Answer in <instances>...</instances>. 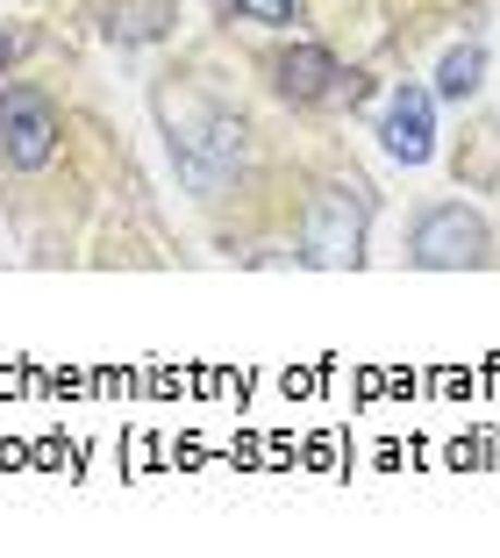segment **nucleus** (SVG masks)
Returning <instances> with one entry per match:
<instances>
[{"instance_id":"nucleus-1","label":"nucleus","mask_w":500,"mask_h":558,"mask_svg":"<svg viewBox=\"0 0 500 558\" xmlns=\"http://www.w3.org/2000/svg\"><path fill=\"white\" fill-rule=\"evenodd\" d=\"M486 251H493V236H486V222L465 201L429 208L415 222V236H407V258H415L422 272H465V265H486Z\"/></svg>"},{"instance_id":"nucleus-2","label":"nucleus","mask_w":500,"mask_h":558,"mask_svg":"<svg viewBox=\"0 0 500 558\" xmlns=\"http://www.w3.org/2000/svg\"><path fill=\"white\" fill-rule=\"evenodd\" d=\"M0 158L15 172H44L58 158V108L36 86H0Z\"/></svg>"},{"instance_id":"nucleus-3","label":"nucleus","mask_w":500,"mask_h":558,"mask_svg":"<svg viewBox=\"0 0 500 558\" xmlns=\"http://www.w3.org/2000/svg\"><path fill=\"white\" fill-rule=\"evenodd\" d=\"M301 251H307V265H357V251H365V215H357V201L343 194V186L315 194Z\"/></svg>"},{"instance_id":"nucleus-4","label":"nucleus","mask_w":500,"mask_h":558,"mask_svg":"<svg viewBox=\"0 0 500 558\" xmlns=\"http://www.w3.org/2000/svg\"><path fill=\"white\" fill-rule=\"evenodd\" d=\"M279 94L286 100H301V108H315V100H337V94H365V80L357 72H343L337 58H329L322 44H293V50H279Z\"/></svg>"},{"instance_id":"nucleus-5","label":"nucleus","mask_w":500,"mask_h":558,"mask_svg":"<svg viewBox=\"0 0 500 558\" xmlns=\"http://www.w3.org/2000/svg\"><path fill=\"white\" fill-rule=\"evenodd\" d=\"M379 136H387V150L401 165H429V150H436V86H393Z\"/></svg>"},{"instance_id":"nucleus-6","label":"nucleus","mask_w":500,"mask_h":558,"mask_svg":"<svg viewBox=\"0 0 500 558\" xmlns=\"http://www.w3.org/2000/svg\"><path fill=\"white\" fill-rule=\"evenodd\" d=\"M479 86H486V50L479 44L443 50V65H436V100H472Z\"/></svg>"},{"instance_id":"nucleus-7","label":"nucleus","mask_w":500,"mask_h":558,"mask_svg":"<svg viewBox=\"0 0 500 558\" xmlns=\"http://www.w3.org/2000/svg\"><path fill=\"white\" fill-rule=\"evenodd\" d=\"M229 8H236V15H251V22H293V0H229Z\"/></svg>"},{"instance_id":"nucleus-8","label":"nucleus","mask_w":500,"mask_h":558,"mask_svg":"<svg viewBox=\"0 0 500 558\" xmlns=\"http://www.w3.org/2000/svg\"><path fill=\"white\" fill-rule=\"evenodd\" d=\"M8 58H15V36H8V22H0V80H8Z\"/></svg>"}]
</instances>
